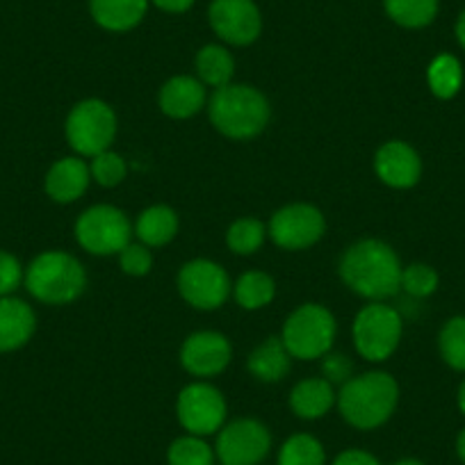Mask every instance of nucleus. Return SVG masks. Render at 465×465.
Returning <instances> with one entry per match:
<instances>
[{
  "label": "nucleus",
  "mask_w": 465,
  "mask_h": 465,
  "mask_svg": "<svg viewBox=\"0 0 465 465\" xmlns=\"http://www.w3.org/2000/svg\"><path fill=\"white\" fill-rule=\"evenodd\" d=\"M401 262L381 240H361L344 252L340 276L351 292L372 302L392 297L401 290Z\"/></svg>",
  "instance_id": "nucleus-1"
},
{
  "label": "nucleus",
  "mask_w": 465,
  "mask_h": 465,
  "mask_svg": "<svg viewBox=\"0 0 465 465\" xmlns=\"http://www.w3.org/2000/svg\"><path fill=\"white\" fill-rule=\"evenodd\" d=\"M400 401V386L388 372H368L351 377L338 392V409L354 429L370 431L392 418Z\"/></svg>",
  "instance_id": "nucleus-2"
},
{
  "label": "nucleus",
  "mask_w": 465,
  "mask_h": 465,
  "mask_svg": "<svg viewBox=\"0 0 465 465\" xmlns=\"http://www.w3.org/2000/svg\"><path fill=\"white\" fill-rule=\"evenodd\" d=\"M213 126L231 140H252L270 124V103L265 94L249 84H226L214 89L208 103Z\"/></svg>",
  "instance_id": "nucleus-3"
},
{
  "label": "nucleus",
  "mask_w": 465,
  "mask_h": 465,
  "mask_svg": "<svg viewBox=\"0 0 465 465\" xmlns=\"http://www.w3.org/2000/svg\"><path fill=\"white\" fill-rule=\"evenodd\" d=\"M24 285L37 302L64 306L87 288V274L75 256L66 252H44L25 267Z\"/></svg>",
  "instance_id": "nucleus-4"
},
{
  "label": "nucleus",
  "mask_w": 465,
  "mask_h": 465,
  "mask_svg": "<svg viewBox=\"0 0 465 465\" xmlns=\"http://www.w3.org/2000/svg\"><path fill=\"white\" fill-rule=\"evenodd\" d=\"M285 349L292 359L315 361L331 351L335 340V320L329 308L320 303H303L283 324Z\"/></svg>",
  "instance_id": "nucleus-5"
},
{
  "label": "nucleus",
  "mask_w": 465,
  "mask_h": 465,
  "mask_svg": "<svg viewBox=\"0 0 465 465\" xmlns=\"http://www.w3.org/2000/svg\"><path fill=\"white\" fill-rule=\"evenodd\" d=\"M66 140L71 149L80 155L103 153L110 149L116 135V114L101 98H87L74 105L64 124Z\"/></svg>",
  "instance_id": "nucleus-6"
},
{
  "label": "nucleus",
  "mask_w": 465,
  "mask_h": 465,
  "mask_svg": "<svg viewBox=\"0 0 465 465\" xmlns=\"http://www.w3.org/2000/svg\"><path fill=\"white\" fill-rule=\"evenodd\" d=\"M351 333H354L356 351L365 361L381 363L391 359L400 347L401 317L395 308L372 302L356 315Z\"/></svg>",
  "instance_id": "nucleus-7"
},
{
  "label": "nucleus",
  "mask_w": 465,
  "mask_h": 465,
  "mask_svg": "<svg viewBox=\"0 0 465 465\" xmlns=\"http://www.w3.org/2000/svg\"><path fill=\"white\" fill-rule=\"evenodd\" d=\"M131 222L114 205H92L75 222V238L94 256L122 253L131 244Z\"/></svg>",
  "instance_id": "nucleus-8"
},
{
  "label": "nucleus",
  "mask_w": 465,
  "mask_h": 465,
  "mask_svg": "<svg viewBox=\"0 0 465 465\" xmlns=\"http://www.w3.org/2000/svg\"><path fill=\"white\" fill-rule=\"evenodd\" d=\"M270 450V429L253 418H240L223 424L214 445V454L223 465H261Z\"/></svg>",
  "instance_id": "nucleus-9"
},
{
  "label": "nucleus",
  "mask_w": 465,
  "mask_h": 465,
  "mask_svg": "<svg viewBox=\"0 0 465 465\" xmlns=\"http://www.w3.org/2000/svg\"><path fill=\"white\" fill-rule=\"evenodd\" d=\"M176 415L181 427L192 436H213L226 422V400L210 383H190L178 395Z\"/></svg>",
  "instance_id": "nucleus-10"
},
{
  "label": "nucleus",
  "mask_w": 465,
  "mask_h": 465,
  "mask_svg": "<svg viewBox=\"0 0 465 465\" xmlns=\"http://www.w3.org/2000/svg\"><path fill=\"white\" fill-rule=\"evenodd\" d=\"M178 292L199 311H217L231 294V279L222 265L196 258L178 272Z\"/></svg>",
  "instance_id": "nucleus-11"
},
{
  "label": "nucleus",
  "mask_w": 465,
  "mask_h": 465,
  "mask_svg": "<svg viewBox=\"0 0 465 465\" xmlns=\"http://www.w3.org/2000/svg\"><path fill=\"white\" fill-rule=\"evenodd\" d=\"M326 231L324 214L311 203H292L276 210L270 222V238L285 252H302L322 240Z\"/></svg>",
  "instance_id": "nucleus-12"
},
{
  "label": "nucleus",
  "mask_w": 465,
  "mask_h": 465,
  "mask_svg": "<svg viewBox=\"0 0 465 465\" xmlns=\"http://www.w3.org/2000/svg\"><path fill=\"white\" fill-rule=\"evenodd\" d=\"M208 21L214 35L231 46H249L262 30L261 12L253 0H213Z\"/></svg>",
  "instance_id": "nucleus-13"
},
{
  "label": "nucleus",
  "mask_w": 465,
  "mask_h": 465,
  "mask_svg": "<svg viewBox=\"0 0 465 465\" xmlns=\"http://www.w3.org/2000/svg\"><path fill=\"white\" fill-rule=\"evenodd\" d=\"M181 363L194 377H214L231 363V342L217 331L192 333L181 347Z\"/></svg>",
  "instance_id": "nucleus-14"
},
{
  "label": "nucleus",
  "mask_w": 465,
  "mask_h": 465,
  "mask_svg": "<svg viewBox=\"0 0 465 465\" xmlns=\"http://www.w3.org/2000/svg\"><path fill=\"white\" fill-rule=\"evenodd\" d=\"M374 172L386 185L395 190H409L422 176V160L413 146L392 140L386 142L374 155Z\"/></svg>",
  "instance_id": "nucleus-15"
},
{
  "label": "nucleus",
  "mask_w": 465,
  "mask_h": 465,
  "mask_svg": "<svg viewBox=\"0 0 465 465\" xmlns=\"http://www.w3.org/2000/svg\"><path fill=\"white\" fill-rule=\"evenodd\" d=\"M37 329L33 306L19 297H0V354L25 347Z\"/></svg>",
  "instance_id": "nucleus-16"
},
{
  "label": "nucleus",
  "mask_w": 465,
  "mask_h": 465,
  "mask_svg": "<svg viewBox=\"0 0 465 465\" xmlns=\"http://www.w3.org/2000/svg\"><path fill=\"white\" fill-rule=\"evenodd\" d=\"M89 181H92V173H89L87 163L78 155H71V158H60L48 169L44 178V190L57 203H74L87 192Z\"/></svg>",
  "instance_id": "nucleus-17"
},
{
  "label": "nucleus",
  "mask_w": 465,
  "mask_h": 465,
  "mask_svg": "<svg viewBox=\"0 0 465 465\" xmlns=\"http://www.w3.org/2000/svg\"><path fill=\"white\" fill-rule=\"evenodd\" d=\"M160 110L172 119H190L205 105V87L199 78L176 75L160 89Z\"/></svg>",
  "instance_id": "nucleus-18"
},
{
  "label": "nucleus",
  "mask_w": 465,
  "mask_h": 465,
  "mask_svg": "<svg viewBox=\"0 0 465 465\" xmlns=\"http://www.w3.org/2000/svg\"><path fill=\"white\" fill-rule=\"evenodd\" d=\"M149 0H89V12L101 28L110 33H128L142 24Z\"/></svg>",
  "instance_id": "nucleus-19"
},
{
  "label": "nucleus",
  "mask_w": 465,
  "mask_h": 465,
  "mask_svg": "<svg viewBox=\"0 0 465 465\" xmlns=\"http://www.w3.org/2000/svg\"><path fill=\"white\" fill-rule=\"evenodd\" d=\"M335 401H338V395L324 377L299 381L290 392V409L302 420L324 418L333 409Z\"/></svg>",
  "instance_id": "nucleus-20"
},
{
  "label": "nucleus",
  "mask_w": 465,
  "mask_h": 465,
  "mask_svg": "<svg viewBox=\"0 0 465 465\" xmlns=\"http://www.w3.org/2000/svg\"><path fill=\"white\" fill-rule=\"evenodd\" d=\"M290 351L285 349L283 340L270 338L265 342L258 344L249 354L247 368L258 381L262 383H276L290 372Z\"/></svg>",
  "instance_id": "nucleus-21"
},
{
  "label": "nucleus",
  "mask_w": 465,
  "mask_h": 465,
  "mask_svg": "<svg viewBox=\"0 0 465 465\" xmlns=\"http://www.w3.org/2000/svg\"><path fill=\"white\" fill-rule=\"evenodd\" d=\"M135 232L146 247H164L178 232V214L169 205H151L137 217Z\"/></svg>",
  "instance_id": "nucleus-22"
},
{
  "label": "nucleus",
  "mask_w": 465,
  "mask_h": 465,
  "mask_svg": "<svg viewBox=\"0 0 465 465\" xmlns=\"http://www.w3.org/2000/svg\"><path fill=\"white\" fill-rule=\"evenodd\" d=\"M196 74H199L201 83L208 87H226L235 74V60L228 48L219 46V44H208L196 55Z\"/></svg>",
  "instance_id": "nucleus-23"
},
{
  "label": "nucleus",
  "mask_w": 465,
  "mask_h": 465,
  "mask_svg": "<svg viewBox=\"0 0 465 465\" xmlns=\"http://www.w3.org/2000/svg\"><path fill=\"white\" fill-rule=\"evenodd\" d=\"M427 83L433 96L442 98V101L454 98L460 92V84H463V66L454 55L442 53V55L433 57V62L429 64Z\"/></svg>",
  "instance_id": "nucleus-24"
},
{
  "label": "nucleus",
  "mask_w": 465,
  "mask_h": 465,
  "mask_svg": "<svg viewBox=\"0 0 465 465\" xmlns=\"http://www.w3.org/2000/svg\"><path fill=\"white\" fill-rule=\"evenodd\" d=\"M386 15L401 28H427L438 15V0H383Z\"/></svg>",
  "instance_id": "nucleus-25"
},
{
  "label": "nucleus",
  "mask_w": 465,
  "mask_h": 465,
  "mask_svg": "<svg viewBox=\"0 0 465 465\" xmlns=\"http://www.w3.org/2000/svg\"><path fill=\"white\" fill-rule=\"evenodd\" d=\"M276 294L274 279L265 272H247L235 283V302L244 311H261L267 303H272Z\"/></svg>",
  "instance_id": "nucleus-26"
},
{
  "label": "nucleus",
  "mask_w": 465,
  "mask_h": 465,
  "mask_svg": "<svg viewBox=\"0 0 465 465\" xmlns=\"http://www.w3.org/2000/svg\"><path fill=\"white\" fill-rule=\"evenodd\" d=\"M279 465H326L324 445L311 433H294L281 445Z\"/></svg>",
  "instance_id": "nucleus-27"
},
{
  "label": "nucleus",
  "mask_w": 465,
  "mask_h": 465,
  "mask_svg": "<svg viewBox=\"0 0 465 465\" xmlns=\"http://www.w3.org/2000/svg\"><path fill=\"white\" fill-rule=\"evenodd\" d=\"M267 235L265 223L253 217H242L232 222L226 231V244L238 256H252L262 247Z\"/></svg>",
  "instance_id": "nucleus-28"
},
{
  "label": "nucleus",
  "mask_w": 465,
  "mask_h": 465,
  "mask_svg": "<svg viewBox=\"0 0 465 465\" xmlns=\"http://www.w3.org/2000/svg\"><path fill=\"white\" fill-rule=\"evenodd\" d=\"M214 450L201 436L176 438L167 450L169 465H214Z\"/></svg>",
  "instance_id": "nucleus-29"
},
{
  "label": "nucleus",
  "mask_w": 465,
  "mask_h": 465,
  "mask_svg": "<svg viewBox=\"0 0 465 465\" xmlns=\"http://www.w3.org/2000/svg\"><path fill=\"white\" fill-rule=\"evenodd\" d=\"M440 356L451 370L465 372V317H451L438 335Z\"/></svg>",
  "instance_id": "nucleus-30"
},
{
  "label": "nucleus",
  "mask_w": 465,
  "mask_h": 465,
  "mask_svg": "<svg viewBox=\"0 0 465 465\" xmlns=\"http://www.w3.org/2000/svg\"><path fill=\"white\" fill-rule=\"evenodd\" d=\"M401 290L415 299L429 297L438 290V272L424 262H413L401 270Z\"/></svg>",
  "instance_id": "nucleus-31"
},
{
  "label": "nucleus",
  "mask_w": 465,
  "mask_h": 465,
  "mask_svg": "<svg viewBox=\"0 0 465 465\" xmlns=\"http://www.w3.org/2000/svg\"><path fill=\"white\" fill-rule=\"evenodd\" d=\"M89 173L94 181L101 187H116L126 178V163L114 151H103V153L94 155L92 164H89Z\"/></svg>",
  "instance_id": "nucleus-32"
},
{
  "label": "nucleus",
  "mask_w": 465,
  "mask_h": 465,
  "mask_svg": "<svg viewBox=\"0 0 465 465\" xmlns=\"http://www.w3.org/2000/svg\"><path fill=\"white\" fill-rule=\"evenodd\" d=\"M25 270L15 253L0 249V297H12L24 283Z\"/></svg>",
  "instance_id": "nucleus-33"
},
{
  "label": "nucleus",
  "mask_w": 465,
  "mask_h": 465,
  "mask_svg": "<svg viewBox=\"0 0 465 465\" xmlns=\"http://www.w3.org/2000/svg\"><path fill=\"white\" fill-rule=\"evenodd\" d=\"M119 265H122L124 274L128 276H146L153 267V256H151L146 244H128L122 253H119Z\"/></svg>",
  "instance_id": "nucleus-34"
},
{
  "label": "nucleus",
  "mask_w": 465,
  "mask_h": 465,
  "mask_svg": "<svg viewBox=\"0 0 465 465\" xmlns=\"http://www.w3.org/2000/svg\"><path fill=\"white\" fill-rule=\"evenodd\" d=\"M322 359H324L322 361V374H324V379L331 386H344L349 379L354 377V365H351L347 356L326 354Z\"/></svg>",
  "instance_id": "nucleus-35"
},
{
  "label": "nucleus",
  "mask_w": 465,
  "mask_h": 465,
  "mask_svg": "<svg viewBox=\"0 0 465 465\" xmlns=\"http://www.w3.org/2000/svg\"><path fill=\"white\" fill-rule=\"evenodd\" d=\"M331 465H381L374 454L365 450H347L342 454L335 456V460Z\"/></svg>",
  "instance_id": "nucleus-36"
},
{
  "label": "nucleus",
  "mask_w": 465,
  "mask_h": 465,
  "mask_svg": "<svg viewBox=\"0 0 465 465\" xmlns=\"http://www.w3.org/2000/svg\"><path fill=\"white\" fill-rule=\"evenodd\" d=\"M151 3L163 12H169V15H183L194 5V0H151Z\"/></svg>",
  "instance_id": "nucleus-37"
},
{
  "label": "nucleus",
  "mask_w": 465,
  "mask_h": 465,
  "mask_svg": "<svg viewBox=\"0 0 465 465\" xmlns=\"http://www.w3.org/2000/svg\"><path fill=\"white\" fill-rule=\"evenodd\" d=\"M456 39H459L460 46L465 48V10L460 12L459 21H456Z\"/></svg>",
  "instance_id": "nucleus-38"
},
{
  "label": "nucleus",
  "mask_w": 465,
  "mask_h": 465,
  "mask_svg": "<svg viewBox=\"0 0 465 465\" xmlns=\"http://www.w3.org/2000/svg\"><path fill=\"white\" fill-rule=\"evenodd\" d=\"M456 454H459V459L463 460L465 465V429L459 433V438H456Z\"/></svg>",
  "instance_id": "nucleus-39"
},
{
  "label": "nucleus",
  "mask_w": 465,
  "mask_h": 465,
  "mask_svg": "<svg viewBox=\"0 0 465 465\" xmlns=\"http://www.w3.org/2000/svg\"><path fill=\"white\" fill-rule=\"evenodd\" d=\"M459 409H460V413L465 415V379L459 388Z\"/></svg>",
  "instance_id": "nucleus-40"
},
{
  "label": "nucleus",
  "mask_w": 465,
  "mask_h": 465,
  "mask_svg": "<svg viewBox=\"0 0 465 465\" xmlns=\"http://www.w3.org/2000/svg\"><path fill=\"white\" fill-rule=\"evenodd\" d=\"M395 465H427V463H422V460H418V459H401V460H397Z\"/></svg>",
  "instance_id": "nucleus-41"
},
{
  "label": "nucleus",
  "mask_w": 465,
  "mask_h": 465,
  "mask_svg": "<svg viewBox=\"0 0 465 465\" xmlns=\"http://www.w3.org/2000/svg\"><path fill=\"white\" fill-rule=\"evenodd\" d=\"M219 465H223V463H219Z\"/></svg>",
  "instance_id": "nucleus-42"
}]
</instances>
